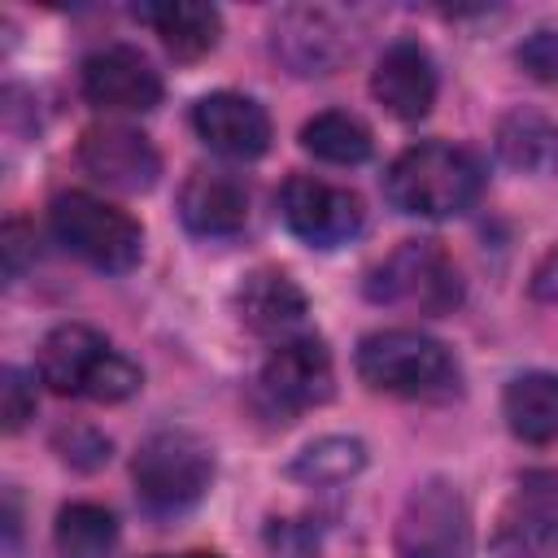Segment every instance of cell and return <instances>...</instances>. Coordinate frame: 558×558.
Wrapping results in <instances>:
<instances>
[{"label": "cell", "mask_w": 558, "mask_h": 558, "mask_svg": "<svg viewBox=\"0 0 558 558\" xmlns=\"http://www.w3.org/2000/svg\"><path fill=\"white\" fill-rule=\"evenodd\" d=\"M558 545V480L527 475L493 532L497 558H549Z\"/></svg>", "instance_id": "7c38bea8"}, {"label": "cell", "mask_w": 558, "mask_h": 558, "mask_svg": "<svg viewBox=\"0 0 558 558\" xmlns=\"http://www.w3.org/2000/svg\"><path fill=\"white\" fill-rule=\"evenodd\" d=\"M362 466H366L362 440H353V436H323V440H314L310 449L296 453V462L288 466V475L301 480V484L327 488V484H344Z\"/></svg>", "instance_id": "603a6c76"}, {"label": "cell", "mask_w": 558, "mask_h": 558, "mask_svg": "<svg viewBox=\"0 0 558 558\" xmlns=\"http://www.w3.org/2000/svg\"><path fill=\"white\" fill-rule=\"evenodd\" d=\"M366 296L410 314L440 318L462 301V279L436 240H401L366 279Z\"/></svg>", "instance_id": "8992f818"}, {"label": "cell", "mask_w": 558, "mask_h": 558, "mask_svg": "<svg viewBox=\"0 0 558 558\" xmlns=\"http://www.w3.org/2000/svg\"><path fill=\"white\" fill-rule=\"evenodd\" d=\"M0 418H4V432H22L26 418H35V375H26L17 366H4V375H0Z\"/></svg>", "instance_id": "cb8c5ba5"}, {"label": "cell", "mask_w": 558, "mask_h": 558, "mask_svg": "<svg viewBox=\"0 0 558 558\" xmlns=\"http://www.w3.org/2000/svg\"><path fill=\"white\" fill-rule=\"evenodd\" d=\"M257 392L275 414H301L323 405L336 392L331 353L318 336H292L270 349L257 375Z\"/></svg>", "instance_id": "9c48e42d"}, {"label": "cell", "mask_w": 558, "mask_h": 558, "mask_svg": "<svg viewBox=\"0 0 558 558\" xmlns=\"http://www.w3.org/2000/svg\"><path fill=\"white\" fill-rule=\"evenodd\" d=\"M301 148L331 166H357L371 157V126L344 109H327L301 126Z\"/></svg>", "instance_id": "44dd1931"}, {"label": "cell", "mask_w": 558, "mask_h": 558, "mask_svg": "<svg viewBox=\"0 0 558 558\" xmlns=\"http://www.w3.org/2000/svg\"><path fill=\"white\" fill-rule=\"evenodd\" d=\"M371 92H375V100H379L392 118L418 122V118L436 105V65H432L427 48L414 44V39L388 44L384 57L375 61Z\"/></svg>", "instance_id": "9a60e30c"}, {"label": "cell", "mask_w": 558, "mask_h": 558, "mask_svg": "<svg viewBox=\"0 0 558 558\" xmlns=\"http://www.w3.org/2000/svg\"><path fill=\"white\" fill-rule=\"evenodd\" d=\"M471 549V510L449 480L418 484L397 514V554L401 558H466Z\"/></svg>", "instance_id": "52a82bcc"}, {"label": "cell", "mask_w": 558, "mask_h": 558, "mask_svg": "<svg viewBox=\"0 0 558 558\" xmlns=\"http://www.w3.org/2000/svg\"><path fill=\"white\" fill-rule=\"evenodd\" d=\"M279 209H283L288 231L314 248H340L366 222V205L357 192L323 183L314 174H292L279 192Z\"/></svg>", "instance_id": "ba28073f"}, {"label": "cell", "mask_w": 558, "mask_h": 558, "mask_svg": "<svg viewBox=\"0 0 558 558\" xmlns=\"http://www.w3.org/2000/svg\"><path fill=\"white\" fill-rule=\"evenodd\" d=\"M532 296L545 305H558V248H549L532 275Z\"/></svg>", "instance_id": "4316f807"}, {"label": "cell", "mask_w": 558, "mask_h": 558, "mask_svg": "<svg viewBox=\"0 0 558 558\" xmlns=\"http://www.w3.org/2000/svg\"><path fill=\"white\" fill-rule=\"evenodd\" d=\"M26 244H35V240L26 235V227H22V222H9V227L0 231V248H4V275H9V279H17V275H22Z\"/></svg>", "instance_id": "484cf974"}, {"label": "cell", "mask_w": 558, "mask_h": 558, "mask_svg": "<svg viewBox=\"0 0 558 558\" xmlns=\"http://www.w3.org/2000/svg\"><path fill=\"white\" fill-rule=\"evenodd\" d=\"M48 227L65 253L105 275H126L144 253L140 222L92 192H61L48 209Z\"/></svg>", "instance_id": "277c9868"}, {"label": "cell", "mask_w": 558, "mask_h": 558, "mask_svg": "<svg viewBox=\"0 0 558 558\" xmlns=\"http://www.w3.org/2000/svg\"><path fill=\"white\" fill-rule=\"evenodd\" d=\"M131 480L148 514H183L205 497L214 480V453L196 432L166 427L140 445L131 462Z\"/></svg>", "instance_id": "5b68a950"}, {"label": "cell", "mask_w": 558, "mask_h": 558, "mask_svg": "<svg viewBox=\"0 0 558 558\" xmlns=\"http://www.w3.org/2000/svg\"><path fill=\"white\" fill-rule=\"evenodd\" d=\"M78 87L87 105L105 113H148L161 100V74L140 48L126 44L96 48L78 70Z\"/></svg>", "instance_id": "30bf717a"}, {"label": "cell", "mask_w": 558, "mask_h": 558, "mask_svg": "<svg viewBox=\"0 0 558 558\" xmlns=\"http://www.w3.org/2000/svg\"><path fill=\"white\" fill-rule=\"evenodd\" d=\"M275 57L292 74H331L344 57V39L318 9H288L275 22Z\"/></svg>", "instance_id": "e0dca14e"}, {"label": "cell", "mask_w": 558, "mask_h": 558, "mask_svg": "<svg viewBox=\"0 0 558 558\" xmlns=\"http://www.w3.org/2000/svg\"><path fill=\"white\" fill-rule=\"evenodd\" d=\"M497 153L519 174H558V122L541 109H510L497 122Z\"/></svg>", "instance_id": "ffe728a7"}, {"label": "cell", "mask_w": 558, "mask_h": 558, "mask_svg": "<svg viewBox=\"0 0 558 558\" xmlns=\"http://www.w3.org/2000/svg\"><path fill=\"white\" fill-rule=\"evenodd\" d=\"M78 161L83 170L113 187V192H148L161 174V157L144 131L131 126H92L78 140Z\"/></svg>", "instance_id": "8fae6325"}, {"label": "cell", "mask_w": 558, "mask_h": 558, "mask_svg": "<svg viewBox=\"0 0 558 558\" xmlns=\"http://www.w3.org/2000/svg\"><path fill=\"white\" fill-rule=\"evenodd\" d=\"M192 126L196 135L231 161H253L270 148V118L253 96L240 92H209L196 100L192 109Z\"/></svg>", "instance_id": "4fadbf2b"}, {"label": "cell", "mask_w": 558, "mask_h": 558, "mask_svg": "<svg viewBox=\"0 0 558 558\" xmlns=\"http://www.w3.org/2000/svg\"><path fill=\"white\" fill-rule=\"evenodd\" d=\"M118 541V519L96 501H70L57 514L52 545L57 558H109Z\"/></svg>", "instance_id": "7402d4cb"}, {"label": "cell", "mask_w": 558, "mask_h": 558, "mask_svg": "<svg viewBox=\"0 0 558 558\" xmlns=\"http://www.w3.org/2000/svg\"><path fill=\"white\" fill-rule=\"evenodd\" d=\"M153 558H218L214 549H187V554H153Z\"/></svg>", "instance_id": "83f0119b"}, {"label": "cell", "mask_w": 558, "mask_h": 558, "mask_svg": "<svg viewBox=\"0 0 558 558\" xmlns=\"http://www.w3.org/2000/svg\"><path fill=\"white\" fill-rule=\"evenodd\" d=\"M357 379L371 392L401 397V401H445L458 392L462 371L453 353L410 327L371 331L357 344Z\"/></svg>", "instance_id": "7a4b0ae2"}, {"label": "cell", "mask_w": 558, "mask_h": 558, "mask_svg": "<svg viewBox=\"0 0 558 558\" xmlns=\"http://www.w3.org/2000/svg\"><path fill=\"white\" fill-rule=\"evenodd\" d=\"M235 310H240V323L253 336L283 344V340L301 336L305 314H310V301H305V292L296 288L292 275L262 266V270L244 275V283L235 288Z\"/></svg>", "instance_id": "5bb4252c"}, {"label": "cell", "mask_w": 558, "mask_h": 558, "mask_svg": "<svg viewBox=\"0 0 558 558\" xmlns=\"http://www.w3.org/2000/svg\"><path fill=\"white\" fill-rule=\"evenodd\" d=\"M506 427L527 445H554L558 440V375L549 371H523L501 392Z\"/></svg>", "instance_id": "d6986e66"}, {"label": "cell", "mask_w": 558, "mask_h": 558, "mask_svg": "<svg viewBox=\"0 0 558 558\" xmlns=\"http://www.w3.org/2000/svg\"><path fill=\"white\" fill-rule=\"evenodd\" d=\"M480 192H484L480 157L445 140L405 148L384 174L388 205L410 218H458L480 201Z\"/></svg>", "instance_id": "6da1fadb"}, {"label": "cell", "mask_w": 558, "mask_h": 558, "mask_svg": "<svg viewBox=\"0 0 558 558\" xmlns=\"http://www.w3.org/2000/svg\"><path fill=\"white\" fill-rule=\"evenodd\" d=\"M39 379L61 397H87L105 405L126 401L144 388V371L87 323H61L44 336Z\"/></svg>", "instance_id": "3957f363"}, {"label": "cell", "mask_w": 558, "mask_h": 558, "mask_svg": "<svg viewBox=\"0 0 558 558\" xmlns=\"http://www.w3.org/2000/svg\"><path fill=\"white\" fill-rule=\"evenodd\" d=\"M519 65L541 83H558V31H536L519 48Z\"/></svg>", "instance_id": "d4e9b609"}, {"label": "cell", "mask_w": 558, "mask_h": 558, "mask_svg": "<svg viewBox=\"0 0 558 558\" xmlns=\"http://www.w3.org/2000/svg\"><path fill=\"white\" fill-rule=\"evenodd\" d=\"M179 218L196 235H235L248 222V187L231 170H192L179 187Z\"/></svg>", "instance_id": "2e32d148"}, {"label": "cell", "mask_w": 558, "mask_h": 558, "mask_svg": "<svg viewBox=\"0 0 558 558\" xmlns=\"http://www.w3.org/2000/svg\"><path fill=\"white\" fill-rule=\"evenodd\" d=\"M135 17L144 26H153V35L183 61L192 57H205L218 35H222V17L214 4H201V0H161V4H140Z\"/></svg>", "instance_id": "ac0fdd59"}]
</instances>
